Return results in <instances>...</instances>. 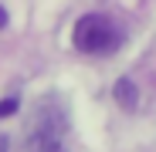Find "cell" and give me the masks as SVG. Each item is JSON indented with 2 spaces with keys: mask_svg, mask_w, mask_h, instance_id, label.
Listing matches in <instances>:
<instances>
[{
  "mask_svg": "<svg viewBox=\"0 0 156 152\" xmlns=\"http://www.w3.org/2000/svg\"><path fill=\"white\" fill-rule=\"evenodd\" d=\"M71 44L82 54H112L122 44V31L115 27V20L109 14H85L75 20Z\"/></svg>",
  "mask_w": 156,
  "mask_h": 152,
  "instance_id": "1",
  "label": "cell"
},
{
  "mask_svg": "<svg viewBox=\"0 0 156 152\" xmlns=\"http://www.w3.org/2000/svg\"><path fill=\"white\" fill-rule=\"evenodd\" d=\"M65 112L55 101H44L34 115V129H31V149L34 152H65Z\"/></svg>",
  "mask_w": 156,
  "mask_h": 152,
  "instance_id": "2",
  "label": "cell"
},
{
  "mask_svg": "<svg viewBox=\"0 0 156 152\" xmlns=\"http://www.w3.org/2000/svg\"><path fill=\"white\" fill-rule=\"evenodd\" d=\"M115 101L126 108V112H133L136 105H139V95H136V85L129 81V78H119L115 81Z\"/></svg>",
  "mask_w": 156,
  "mask_h": 152,
  "instance_id": "3",
  "label": "cell"
},
{
  "mask_svg": "<svg viewBox=\"0 0 156 152\" xmlns=\"http://www.w3.org/2000/svg\"><path fill=\"white\" fill-rule=\"evenodd\" d=\"M17 105H20V98H4V101H0V118H4V115H14Z\"/></svg>",
  "mask_w": 156,
  "mask_h": 152,
  "instance_id": "4",
  "label": "cell"
},
{
  "mask_svg": "<svg viewBox=\"0 0 156 152\" xmlns=\"http://www.w3.org/2000/svg\"><path fill=\"white\" fill-rule=\"evenodd\" d=\"M4 24H7V10H4V7H0V27H4Z\"/></svg>",
  "mask_w": 156,
  "mask_h": 152,
  "instance_id": "5",
  "label": "cell"
},
{
  "mask_svg": "<svg viewBox=\"0 0 156 152\" xmlns=\"http://www.w3.org/2000/svg\"><path fill=\"white\" fill-rule=\"evenodd\" d=\"M4 145H7V139H0V152H7V149H4Z\"/></svg>",
  "mask_w": 156,
  "mask_h": 152,
  "instance_id": "6",
  "label": "cell"
}]
</instances>
